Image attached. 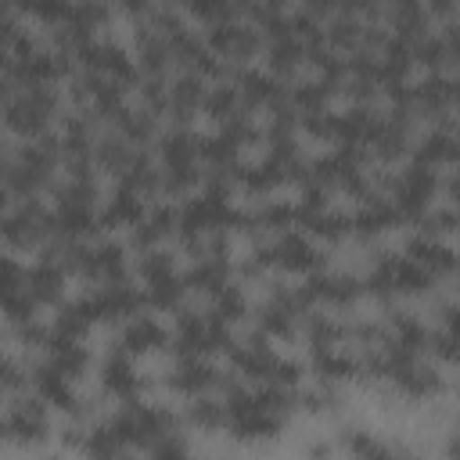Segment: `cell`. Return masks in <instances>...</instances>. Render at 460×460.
<instances>
[{
    "instance_id": "29",
    "label": "cell",
    "mask_w": 460,
    "mask_h": 460,
    "mask_svg": "<svg viewBox=\"0 0 460 460\" xmlns=\"http://www.w3.org/2000/svg\"><path fill=\"white\" fill-rule=\"evenodd\" d=\"M453 198L460 201V172H456V180H453Z\"/></svg>"
},
{
    "instance_id": "16",
    "label": "cell",
    "mask_w": 460,
    "mask_h": 460,
    "mask_svg": "<svg viewBox=\"0 0 460 460\" xmlns=\"http://www.w3.org/2000/svg\"><path fill=\"white\" fill-rule=\"evenodd\" d=\"M313 367L323 385H338L359 370V359L352 352H345L341 345H313Z\"/></svg>"
},
{
    "instance_id": "28",
    "label": "cell",
    "mask_w": 460,
    "mask_h": 460,
    "mask_svg": "<svg viewBox=\"0 0 460 460\" xmlns=\"http://www.w3.org/2000/svg\"><path fill=\"white\" fill-rule=\"evenodd\" d=\"M449 456L460 460V428H456V435H453V442H449Z\"/></svg>"
},
{
    "instance_id": "22",
    "label": "cell",
    "mask_w": 460,
    "mask_h": 460,
    "mask_svg": "<svg viewBox=\"0 0 460 460\" xmlns=\"http://www.w3.org/2000/svg\"><path fill=\"white\" fill-rule=\"evenodd\" d=\"M147 212H144V198L140 194H133V190H126V187H119L115 194H111V201H108V208H104V223H140Z\"/></svg>"
},
{
    "instance_id": "1",
    "label": "cell",
    "mask_w": 460,
    "mask_h": 460,
    "mask_svg": "<svg viewBox=\"0 0 460 460\" xmlns=\"http://www.w3.org/2000/svg\"><path fill=\"white\" fill-rule=\"evenodd\" d=\"M230 349V363L248 377V381H255V385H284V388H295L298 385V363L295 359H284V356H277L266 341H259V338H252V341H244V345H226Z\"/></svg>"
},
{
    "instance_id": "10",
    "label": "cell",
    "mask_w": 460,
    "mask_h": 460,
    "mask_svg": "<svg viewBox=\"0 0 460 460\" xmlns=\"http://www.w3.org/2000/svg\"><path fill=\"white\" fill-rule=\"evenodd\" d=\"M32 388H36V395L47 402V406H58V410H68V413H75V388H72V377L65 374V370H58L50 359H43V363H36L32 367Z\"/></svg>"
},
{
    "instance_id": "4",
    "label": "cell",
    "mask_w": 460,
    "mask_h": 460,
    "mask_svg": "<svg viewBox=\"0 0 460 460\" xmlns=\"http://www.w3.org/2000/svg\"><path fill=\"white\" fill-rule=\"evenodd\" d=\"M176 356H205L226 341V320L216 313H183L176 323Z\"/></svg>"
},
{
    "instance_id": "6",
    "label": "cell",
    "mask_w": 460,
    "mask_h": 460,
    "mask_svg": "<svg viewBox=\"0 0 460 460\" xmlns=\"http://www.w3.org/2000/svg\"><path fill=\"white\" fill-rule=\"evenodd\" d=\"M140 273H144V298L151 302V305H158V309H172L176 302H180V295H183V277L172 270V259L165 255V252H147L144 259H140Z\"/></svg>"
},
{
    "instance_id": "23",
    "label": "cell",
    "mask_w": 460,
    "mask_h": 460,
    "mask_svg": "<svg viewBox=\"0 0 460 460\" xmlns=\"http://www.w3.org/2000/svg\"><path fill=\"white\" fill-rule=\"evenodd\" d=\"M460 155V144L449 133H428L417 147V165H435V162H449Z\"/></svg>"
},
{
    "instance_id": "11",
    "label": "cell",
    "mask_w": 460,
    "mask_h": 460,
    "mask_svg": "<svg viewBox=\"0 0 460 460\" xmlns=\"http://www.w3.org/2000/svg\"><path fill=\"white\" fill-rule=\"evenodd\" d=\"M298 295L305 298V305L313 302H331V305H349L356 295H359V280L356 277H345V273H316L309 277Z\"/></svg>"
},
{
    "instance_id": "24",
    "label": "cell",
    "mask_w": 460,
    "mask_h": 460,
    "mask_svg": "<svg viewBox=\"0 0 460 460\" xmlns=\"http://www.w3.org/2000/svg\"><path fill=\"white\" fill-rule=\"evenodd\" d=\"M241 97H244L248 104H270V101L280 97V86H277L270 75H262V72H248V75L241 79Z\"/></svg>"
},
{
    "instance_id": "25",
    "label": "cell",
    "mask_w": 460,
    "mask_h": 460,
    "mask_svg": "<svg viewBox=\"0 0 460 460\" xmlns=\"http://www.w3.org/2000/svg\"><path fill=\"white\" fill-rule=\"evenodd\" d=\"M190 420L201 428H226V406L208 399V395H194L190 402Z\"/></svg>"
},
{
    "instance_id": "7",
    "label": "cell",
    "mask_w": 460,
    "mask_h": 460,
    "mask_svg": "<svg viewBox=\"0 0 460 460\" xmlns=\"http://www.w3.org/2000/svg\"><path fill=\"white\" fill-rule=\"evenodd\" d=\"M255 262L259 266L273 262V266H284V270H313V266H320V252L302 234H280L273 244L255 252Z\"/></svg>"
},
{
    "instance_id": "15",
    "label": "cell",
    "mask_w": 460,
    "mask_h": 460,
    "mask_svg": "<svg viewBox=\"0 0 460 460\" xmlns=\"http://www.w3.org/2000/svg\"><path fill=\"white\" fill-rule=\"evenodd\" d=\"M169 385L176 392H187V395H201L205 388L216 385V370L205 356H176V367L169 374Z\"/></svg>"
},
{
    "instance_id": "12",
    "label": "cell",
    "mask_w": 460,
    "mask_h": 460,
    "mask_svg": "<svg viewBox=\"0 0 460 460\" xmlns=\"http://www.w3.org/2000/svg\"><path fill=\"white\" fill-rule=\"evenodd\" d=\"M101 385H104V392H111L115 399H126V402L137 399V392H140V374H137L133 356H129L126 349H111V352H108V359H104V367H101Z\"/></svg>"
},
{
    "instance_id": "19",
    "label": "cell",
    "mask_w": 460,
    "mask_h": 460,
    "mask_svg": "<svg viewBox=\"0 0 460 460\" xmlns=\"http://www.w3.org/2000/svg\"><path fill=\"white\" fill-rule=\"evenodd\" d=\"M226 277H230V266L223 262V255H201V262L187 273V284L198 291H208L216 298L226 288Z\"/></svg>"
},
{
    "instance_id": "3",
    "label": "cell",
    "mask_w": 460,
    "mask_h": 460,
    "mask_svg": "<svg viewBox=\"0 0 460 460\" xmlns=\"http://www.w3.org/2000/svg\"><path fill=\"white\" fill-rule=\"evenodd\" d=\"M54 111V93L47 86H11L7 90V101H4V115H7V126L32 137L47 126Z\"/></svg>"
},
{
    "instance_id": "17",
    "label": "cell",
    "mask_w": 460,
    "mask_h": 460,
    "mask_svg": "<svg viewBox=\"0 0 460 460\" xmlns=\"http://www.w3.org/2000/svg\"><path fill=\"white\" fill-rule=\"evenodd\" d=\"M165 345V327L151 316H133L126 327H122V338H119V349H126L129 356L133 352H151Z\"/></svg>"
},
{
    "instance_id": "2",
    "label": "cell",
    "mask_w": 460,
    "mask_h": 460,
    "mask_svg": "<svg viewBox=\"0 0 460 460\" xmlns=\"http://www.w3.org/2000/svg\"><path fill=\"white\" fill-rule=\"evenodd\" d=\"M431 284V273L420 270L410 255H381L367 277V288L374 295H417Z\"/></svg>"
},
{
    "instance_id": "18",
    "label": "cell",
    "mask_w": 460,
    "mask_h": 460,
    "mask_svg": "<svg viewBox=\"0 0 460 460\" xmlns=\"http://www.w3.org/2000/svg\"><path fill=\"white\" fill-rule=\"evenodd\" d=\"M61 284H65V270L54 255H43L32 270H29V295L36 302H54L61 295Z\"/></svg>"
},
{
    "instance_id": "30",
    "label": "cell",
    "mask_w": 460,
    "mask_h": 460,
    "mask_svg": "<svg viewBox=\"0 0 460 460\" xmlns=\"http://www.w3.org/2000/svg\"><path fill=\"white\" fill-rule=\"evenodd\" d=\"M111 460H129V456H126V453H119V456H111Z\"/></svg>"
},
{
    "instance_id": "9",
    "label": "cell",
    "mask_w": 460,
    "mask_h": 460,
    "mask_svg": "<svg viewBox=\"0 0 460 460\" xmlns=\"http://www.w3.org/2000/svg\"><path fill=\"white\" fill-rule=\"evenodd\" d=\"M305 309H309V305H305V298L298 295V288H295V291H284V288H280V291H273V298L262 305V313H259V327H262L266 334L288 338Z\"/></svg>"
},
{
    "instance_id": "21",
    "label": "cell",
    "mask_w": 460,
    "mask_h": 460,
    "mask_svg": "<svg viewBox=\"0 0 460 460\" xmlns=\"http://www.w3.org/2000/svg\"><path fill=\"white\" fill-rule=\"evenodd\" d=\"M395 219H399V208H395L392 201L370 198V201L352 216V230H359V234H377V230H385V226L395 223Z\"/></svg>"
},
{
    "instance_id": "26",
    "label": "cell",
    "mask_w": 460,
    "mask_h": 460,
    "mask_svg": "<svg viewBox=\"0 0 460 460\" xmlns=\"http://www.w3.org/2000/svg\"><path fill=\"white\" fill-rule=\"evenodd\" d=\"M212 313L219 316V320H226V323H234L241 313H244V295H241V288H223L219 295H216V305H212Z\"/></svg>"
},
{
    "instance_id": "20",
    "label": "cell",
    "mask_w": 460,
    "mask_h": 460,
    "mask_svg": "<svg viewBox=\"0 0 460 460\" xmlns=\"http://www.w3.org/2000/svg\"><path fill=\"white\" fill-rule=\"evenodd\" d=\"M345 446H349V453L356 460H410L406 453L392 449L388 442H381V438H374V435H367L359 428H349L345 431Z\"/></svg>"
},
{
    "instance_id": "8",
    "label": "cell",
    "mask_w": 460,
    "mask_h": 460,
    "mask_svg": "<svg viewBox=\"0 0 460 460\" xmlns=\"http://www.w3.org/2000/svg\"><path fill=\"white\" fill-rule=\"evenodd\" d=\"M43 230H50V216L32 198H22L4 212V237L11 244H32Z\"/></svg>"
},
{
    "instance_id": "27",
    "label": "cell",
    "mask_w": 460,
    "mask_h": 460,
    "mask_svg": "<svg viewBox=\"0 0 460 460\" xmlns=\"http://www.w3.org/2000/svg\"><path fill=\"white\" fill-rule=\"evenodd\" d=\"M151 460H194V456L180 435H165L162 442L151 446Z\"/></svg>"
},
{
    "instance_id": "14",
    "label": "cell",
    "mask_w": 460,
    "mask_h": 460,
    "mask_svg": "<svg viewBox=\"0 0 460 460\" xmlns=\"http://www.w3.org/2000/svg\"><path fill=\"white\" fill-rule=\"evenodd\" d=\"M406 255L420 266V270H428L431 277L435 273H449V270H456V252L442 241V237H435V234H420V237H413L410 241V248H406Z\"/></svg>"
},
{
    "instance_id": "13",
    "label": "cell",
    "mask_w": 460,
    "mask_h": 460,
    "mask_svg": "<svg viewBox=\"0 0 460 460\" xmlns=\"http://www.w3.org/2000/svg\"><path fill=\"white\" fill-rule=\"evenodd\" d=\"M431 190H435L431 169H428V165H413V169L399 180V194H395L399 216H420L424 205H428V198H431Z\"/></svg>"
},
{
    "instance_id": "5",
    "label": "cell",
    "mask_w": 460,
    "mask_h": 460,
    "mask_svg": "<svg viewBox=\"0 0 460 460\" xmlns=\"http://www.w3.org/2000/svg\"><path fill=\"white\" fill-rule=\"evenodd\" d=\"M4 431H7L11 442H22V446L43 442L47 431H50L43 399L40 395H11L7 413H4Z\"/></svg>"
}]
</instances>
